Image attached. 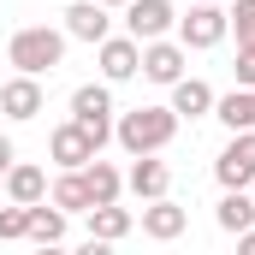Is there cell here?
I'll return each instance as SVG.
<instances>
[{
  "instance_id": "5",
  "label": "cell",
  "mask_w": 255,
  "mask_h": 255,
  "mask_svg": "<svg viewBox=\"0 0 255 255\" xmlns=\"http://www.w3.org/2000/svg\"><path fill=\"white\" fill-rule=\"evenodd\" d=\"M214 178H220V190H250L255 184V130H232V142L214 160Z\"/></svg>"
},
{
  "instance_id": "10",
  "label": "cell",
  "mask_w": 255,
  "mask_h": 255,
  "mask_svg": "<svg viewBox=\"0 0 255 255\" xmlns=\"http://www.w3.org/2000/svg\"><path fill=\"white\" fill-rule=\"evenodd\" d=\"M125 30L136 42H154V36L178 30V12H172V0H130L125 6Z\"/></svg>"
},
{
  "instance_id": "12",
  "label": "cell",
  "mask_w": 255,
  "mask_h": 255,
  "mask_svg": "<svg viewBox=\"0 0 255 255\" xmlns=\"http://www.w3.org/2000/svg\"><path fill=\"white\" fill-rule=\"evenodd\" d=\"M184 226H190V214H184L172 196H154V202H142V238H154V244H172V238H184Z\"/></svg>"
},
{
  "instance_id": "6",
  "label": "cell",
  "mask_w": 255,
  "mask_h": 255,
  "mask_svg": "<svg viewBox=\"0 0 255 255\" xmlns=\"http://www.w3.org/2000/svg\"><path fill=\"white\" fill-rule=\"evenodd\" d=\"M101 154V142L89 136V130L77 125V119H65V125H54V136H48V160L60 166V172H77V166H89Z\"/></svg>"
},
{
  "instance_id": "25",
  "label": "cell",
  "mask_w": 255,
  "mask_h": 255,
  "mask_svg": "<svg viewBox=\"0 0 255 255\" xmlns=\"http://www.w3.org/2000/svg\"><path fill=\"white\" fill-rule=\"evenodd\" d=\"M12 160H18V148H12V136L0 130V178H6V166H12Z\"/></svg>"
},
{
  "instance_id": "2",
  "label": "cell",
  "mask_w": 255,
  "mask_h": 255,
  "mask_svg": "<svg viewBox=\"0 0 255 255\" xmlns=\"http://www.w3.org/2000/svg\"><path fill=\"white\" fill-rule=\"evenodd\" d=\"M6 60L18 65V71H30V77L54 71V65L65 60V30H54V24H24V30H12Z\"/></svg>"
},
{
  "instance_id": "15",
  "label": "cell",
  "mask_w": 255,
  "mask_h": 255,
  "mask_svg": "<svg viewBox=\"0 0 255 255\" xmlns=\"http://www.w3.org/2000/svg\"><path fill=\"white\" fill-rule=\"evenodd\" d=\"M166 107H172L178 119H208V113H214V89H208L202 77H178V83H172V101H166Z\"/></svg>"
},
{
  "instance_id": "27",
  "label": "cell",
  "mask_w": 255,
  "mask_h": 255,
  "mask_svg": "<svg viewBox=\"0 0 255 255\" xmlns=\"http://www.w3.org/2000/svg\"><path fill=\"white\" fill-rule=\"evenodd\" d=\"M101 6H107V12H125V6H130V0H101Z\"/></svg>"
},
{
  "instance_id": "9",
  "label": "cell",
  "mask_w": 255,
  "mask_h": 255,
  "mask_svg": "<svg viewBox=\"0 0 255 255\" xmlns=\"http://www.w3.org/2000/svg\"><path fill=\"white\" fill-rule=\"evenodd\" d=\"M42 107H48V95H42V77L18 71V77H6V83H0V113H6V119H18V125H24V119H36Z\"/></svg>"
},
{
  "instance_id": "17",
  "label": "cell",
  "mask_w": 255,
  "mask_h": 255,
  "mask_svg": "<svg viewBox=\"0 0 255 255\" xmlns=\"http://www.w3.org/2000/svg\"><path fill=\"white\" fill-rule=\"evenodd\" d=\"M214 119L226 130H255V89H232V95H214Z\"/></svg>"
},
{
  "instance_id": "26",
  "label": "cell",
  "mask_w": 255,
  "mask_h": 255,
  "mask_svg": "<svg viewBox=\"0 0 255 255\" xmlns=\"http://www.w3.org/2000/svg\"><path fill=\"white\" fill-rule=\"evenodd\" d=\"M238 255H255V226H244V232H238Z\"/></svg>"
},
{
  "instance_id": "11",
  "label": "cell",
  "mask_w": 255,
  "mask_h": 255,
  "mask_svg": "<svg viewBox=\"0 0 255 255\" xmlns=\"http://www.w3.org/2000/svg\"><path fill=\"white\" fill-rule=\"evenodd\" d=\"M65 36H71V42H89V48H95L101 36H113L107 6H101V0H71V6H65Z\"/></svg>"
},
{
  "instance_id": "22",
  "label": "cell",
  "mask_w": 255,
  "mask_h": 255,
  "mask_svg": "<svg viewBox=\"0 0 255 255\" xmlns=\"http://www.w3.org/2000/svg\"><path fill=\"white\" fill-rule=\"evenodd\" d=\"M18 238H30V208L24 202L0 208V244H18Z\"/></svg>"
},
{
  "instance_id": "24",
  "label": "cell",
  "mask_w": 255,
  "mask_h": 255,
  "mask_svg": "<svg viewBox=\"0 0 255 255\" xmlns=\"http://www.w3.org/2000/svg\"><path fill=\"white\" fill-rule=\"evenodd\" d=\"M232 77H238V89H255V48H238V60H232Z\"/></svg>"
},
{
  "instance_id": "7",
  "label": "cell",
  "mask_w": 255,
  "mask_h": 255,
  "mask_svg": "<svg viewBox=\"0 0 255 255\" xmlns=\"http://www.w3.org/2000/svg\"><path fill=\"white\" fill-rule=\"evenodd\" d=\"M95 65H101V77H107V83H130V77H136V71H142V42H136V36H101V42H95Z\"/></svg>"
},
{
  "instance_id": "23",
  "label": "cell",
  "mask_w": 255,
  "mask_h": 255,
  "mask_svg": "<svg viewBox=\"0 0 255 255\" xmlns=\"http://www.w3.org/2000/svg\"><path fill=\"white\" fill-rule=\"evenodd\" d=\"M226 18H232V36H238V48H255V0H238Z\"/></svg>"
},
{
  "instance_id": "3",
  "label": "cell",
  "mask_w": 255,
  "mask_h": 255,
  "mask_svg": "<svg viewBox=\"0 0 255 255\" xmlns=\"http://www.w3.org/2000/svg\"><path fill=\"white\" fill-rule=\"evenodd\" d=\"M226 36H232L226 0H196L190 12L178 18V42H184V48H196V54H202V48H220Z\"/></svg>"
},
{
  "instance_id": "20",
  "label": "cell",
  "mask_w": 255,
  "mask_h": 255,
  "mask_svg": "<svg viewBox=\"0 0 255 255\" xmlns=\"http://www.w3.org/2000/svg\"><path fill=\"white\" fill-rule=\"evenodd\" d=\"M214 220H220V232H244V226H255V196L250 190H226L220 196V208H214Z\"/></svg>"
},
{
  "instance_id": "18",
  "label": "cell",
  "mask_w": 255,
  "mask_h": 255,
  "mask_svg": "<svg viewBox=\"0 0 255 255\" xmlns=\"http://www.w3.org/2000/svg\"><path fill=\"white\" fill-rule=\"evenodd\" d=\"M65 220H71V214L54 208L48 196H42V202H30V244H42V250H48V244H60V238H65Z\"/></svg>"
},
{
  "instance_id": "13",
  "label": "cell",
  "mask_w": 255,
  "mask_h": 255,
  "mask_svg": "<svg viewBox=\"0 0 255 255\" xmlns=\"http://www.w3.org/2000/svg\"><path fill=\"white\" fill-rule=\"evenodd\" d=\"M125 190L136 196V202H154V196H166V190H172V172H166V160H154V154H130Z\"/></svg>"
},
{
  "instance_id": "1",
  "label": "cell",
  "mask_w": 255,
  "mask_h": 255,
  "mask_svg": "<svg viewBox=\"0 0 255 255\" xmlns=\"http://www.w3.org/2000/svg\"><path fill=\"white\" fill-rule=\"evenodd\" d=\"M172 136H178V113L172 107H130V113L113 119V142L125 154H160Z\"/></svg>"
},
{
  "instance_id": "19",
  "label": "cell",
  "mask_w": 255,
  "mask_h": 255,
  "mask_svg": "<svg viewBox=\"0 0 255 255\" xmlns=\"http://www.w3.org/2000/svg\"><path fill=\"white\" fill-rule=\"evenodd\" d=\"M77 172H83V184H89V202H119V196H125V172L107 166L101 154H95L89 166H77Z\"/></svg>"
},
{
  "instance_id": "16",
  "label": "cell",
  "mask_w": 255,
  "mask_h": 255,
  "mask_svg": "<svg viewBox=\"0 0 255 255\" xmlns=\"http://www.w3.org/2000/svg\"><path fill=\"white\" fill-rule=\"evenodd\" d=\"M42 196H48V172H42V166H30V160H12V166H6V202H24V208H30V202H42Z\"/></svg>"
},
{
  "instance_id": "8",
  "label": "cell",
  "mask_w": 255,
  "mask_h": 255,
  "mask_svg": "<svg viewBox=\"0 0 255 255\" xmlns=\"http://www.w3.org/2000/svg\"><path fill=\"white\" fill-rule=\"evenodd\" d=\"M184 60H190V48H184V42H166V36L142 42V77H148V83H160V89H172V83L184 77Z\"/></svg>"
},
{
  "instance_id": "4",
  "label": "cell",
  "mask_w": 255,
  "mask_h": 255,
  "mask_svg": "<svg viewBox=\"0 0 255 255\" xmlns=\"http://www.w3.org/2000/svg\"><path fill=\"white\" fill-rule=\"evenodd\" d=\"M71 119L107 148V136H113V89L107 83H77L71 89Z\"/></svg>"
},
{
  "instance_id": "14",
  "label": "cell",
  "mask_w": 255,
  "mask_h": 255,
  "mask_svg": "<svg viewBox=\"0 0 255 255\" xmlns=\"http://www.w3.org/2000/svg\"><path fill=\"white\" fill-rule=\"evenodd\" d=\"M130 232H136V214H130V208H119V202H95V208H89V238L119 244Z\"/></svg>"
},
{
  "instance_id": "21",
  "label": "cell",
  "mask_w": 255,
  "mask_h": 255,
  "mask_svg": "<svg viewBox=\"0 0 255 255\" xmlns=\"http://www.w3.org/2000/svg\"><path fill=\"white\" fill-rule=\"evenodd\" d=\"M48 202L65 208V214H89L95 202H89V184H83V172H60L54 184H48Z\"/></svg>"
}]
</instances>
